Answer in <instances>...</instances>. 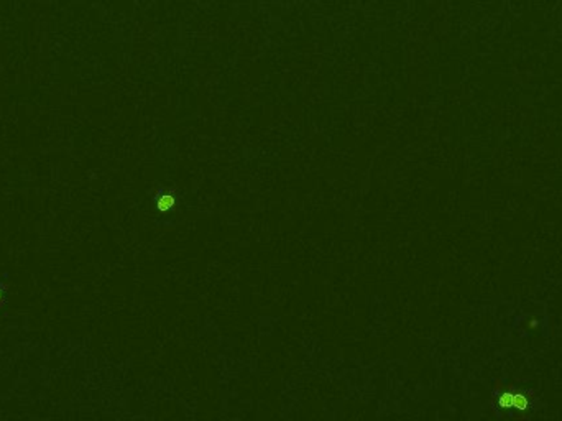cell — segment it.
Segmentation results:
<instances>
[{"label":"cell","mask_w":562,"mask_h":421,"mask_svg":"<svg viewBox=\"0 0 562 421\" xmlns=\"http://www.w3.org/2000/svg\"><path fill=\"white\" fill-rule=\"evenodd\" d=\"M500 403L503 406H505L506 403H510L511 406L523 410L526 406V398H524V395H519V393H505L500 396Z\"/></svg>","instance_id":"cell-1"}]
</instances>
